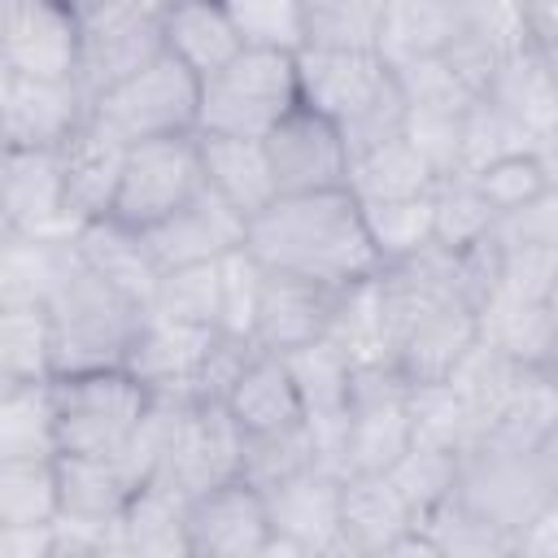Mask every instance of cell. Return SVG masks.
Listing matches in <instances>:
<instances>
[{
    "instance_id": "obj_58",
    "label": "cell",
    "mask_w": 558,
    "mask_h": 558,
    "mask_svg": "<svg viewBox=\"0 0 558 558\" xmlns=\"http://www.w3.org/2000/svg\"><path fill=\"white\" fill-rule=\"evenodd\" d=\"M545 305H549V314H554V323H558V270H554V279H549V288H545Z\"/></svg>"
},
{
    "instance_id": "obj_38",
    "label": "cell",
    "mask_w": 558,
    "mask_h": 558,
    "mask_svg": "<svg viewBox=\"0 0 558 558\" xmlns=\"http://www.w3.org/2000/svg\"><path fill=\"white\" fill-rule=\"evenodd\" d=\"M305 4V48H349L379 52L388 26V0H301Z\"/></svg>"
},
{
    "instance_id": "obj_8",
    "label": "cell",
    "mask_w": 558,
    "mask_h": 558,
    "mask_svg": "<svg viewBox=\"0 0 558 558\" xmlns=\"http://www.w3.org/2000/svg\"><path fill=\"white\" fill-rule=\"evenodd\" d=\"M414 445L410 379L392 362H366L353 371L349 410L327 445V466L340 475L388 471Z\"/></svg>"
},
{
    "instance_id": "obj_3",
    "label": "cell",
    "mask_w": 558,
    "mask_h": 558,
    "mask_svg": "<svg viewBox=\"0 0 558 558\" xmlns=\"http://www.w3.org/2000/svg\"><path fill=\"white\" fill-rule=\"evenodd\" d=\"M296 70H301V100L340 126L349 157H362L405 135L410 100L384 52L301 48Z\"/></svg>"
},
{
    "instance_id": "obj_44",
    "label": "cell",
    "mask_w": 558,
    "mask_h": 558,
    "mask_svg": "<svg viewBox=\"0 0 558 558\" xmlns=\"http://www.w3.org/2000/svg\"><path fill=\"white\" fill-rule=\"evenodd\" d=\"M362 209H366V227H371V240H375L384 266L414 257L432 244V192L397 196V201H371Z\"/></svg>"
},
{
    "instance_id": "obj_25",
    "label": "cell",
    "mask_w": 558,
    "mask_h": 558,
    "mask_svg": "<svg viewBox=\"0 0 558 558\" xmlns=\"http://www.w3.org/2000/svg\"><path fill=\"white\" fill-rule=\"evenodd\" d=\"M57 475H61V519L87 527H118L135 488L144 484L126 466V458H92V453H61Z\"/></svg>"
},
{
    "instance_id": "obj_10",
    "label": "cell",
    "mask_w": 558,
    "mask_h": 558,
    "mask_svg": "<svg viewBox=\"0 0 558 558\" xmlns=\"http://www.w3.org/2000/svg\"><path fill=\"white\" fill-rule=\"evenodd\" d=\"M205 187V161H201V135H166V140H144L126 144L113 214L118 222L148 231L166 222L174 209H183L196 192Z\"/></svg>"
},
{
    "instance_id": "obj_54",
    "label": "cell",
    "mask_w": 558,
    "mask_h": 558,
    "mask_svg": "<svg viewBox=\"0 0 558 558\" xmlns=\"http://www.w3.org/2000/svg\"><path fill=\"white\" fill-rule=\"evenodd\" d=\"M0 558H57V523H0Z\"/></svg>"
},
{
    "instance_id": "obj_60",
    "label": "cell",
    "mask_w": 558,
    "mask_h": 558,
    "mask_svg": "<svg viewBox=\"0 0 558 558\" xmlns=\"http://www.w3.org/2000/svg\"><path fill=\"white\" fill-rule=\"evenodd\" d=\"M545 57H549V65H554V78H558V48H545Z\"/></svg>"
},
{
    "instance_id": "obj_15",
    "label": "cell",
    "mask_w": 558,
    "mask_h": 558,
    "mask_svg": "<svg viewBox=\"0 0 558 558\" xmlns=\"http://www.w3.org/2000/svg\"><path fill=\"white\" fill-rule=\"evenodd\" d=\"M340 488H344V475L323 466V462H314V466L296 471L292 480L275 484L266 493V510H270V527H275L270 554H296V558L344 554Z\"/></svg>"
},
{
    "instance_id": "obj_2",
    "label": "cell",
    "mask_w": 558,
    "mask_h": 558,
    "mask_svg": "<svg viewBox=\"0 0 558 558\" xmlns=\"http://www.w3.org/2000/svg\"><path fill=\"white\" fill-rule=\"evenodd\" d=\"M244 248L266 270L301 275L327 288H349L384 270L366 209L349 187L275 196L262 214L248 218Z\"/></svg>"
},
{
    "instance_id": "obj_28",
    "label": "cell",
    "mask_w": 558,
    "mask_h": 558,
    "mask_svg": "<svg viewBox=\"0 0 558 558\" xmlns=\"http://www.w3.org/2000/svg\"><path fill=\"white\" fill-rule=\"evenodd\" d=\"M161 39L174 61H183L196 78L227 65L244 39L222 0H170L161 13Z\"/></svg>"
},
{
    "instance_id": "obj_43",
    "label": "cell",
    "mask_w": 558,
    "mask_h": 558,
    "mask_svg": "<svg viewBox=\"0 0 558 558\" xmlns=\"http://www.w3.org/2000/svg\"><path fill=\"white\" fill-rule=\"evenodd\" d=\"M148 310H153V314H166V318H174V323L218 327V323H222V279H218V262L161 270Z\"/></svg>"
},
{
    "instance_id": "obj_24",
    "label": "cell",
    "mask_w": 558,
    "mask_h": 558,
    "mask_svg": "<svg viewBox=\"0 0 558 558\" xmlns=\"http://www.w3.org/2000/svg\"><path fill=\"white\" fill-rule=\"evenodd\" d=\"M480 96L501 105L532 140H541L545 131L558 126V78H554L545 48H536L532 39H514L501 52V61Z\"/></svg>"
},
{
    "instance_id": "obj_45",
    "label": "cell",
    "mask_w": 558,
    "mask_h": 558,
    "mask_svg": "<svg viewBox=\"0 0 558 558\" xmlns=\"http://www.w3.org/2000/svg\"><path fill=\"white\" fill-rule=\"evenodd\" d=\"M536 140L488 96H471L462 113V170H484L510 153H527Z\"/></svg>"
},
{
    "instance_id": "obj_50",
    "label": "cell",
    "mask_w": 558,
    "mask_h": 558,
    "mask_svg": "<svg viewBox=\"0 0 558 558\" xmlns=\"http://www.w3.org/2000/svg\"><path fill=\"white\" fill-rule=\"evenodd\" d=\"M462 113L466 109H410L405 135L427 157V166L436 170V179L462 170Z\"/></svg>"
},
{
    "instance_id": "obj_1",
    "label": "cell",
    "mask_w": 558,
    "mask_h": 558,
    "mask_svg": "<svg viewBox=\"0 0 558 558\" xmlns=\"http://www.w3.org/2000/svg\"><path fill=\"white\" fill-rule=\"evenodd\" d=\"M388 362L410 379H445L480 340V310L462 288L458 253L427 244L379 270Z\"/></svg>"
},
{
    "instance_id": "obj_40",
    "label": "cell",
    "mask_w": 558,
    "mask_h": 558,
    "mask_svg": "<svg viewBox=\"0 0 558 558\" xmlns=\"http://www.w3.org/2000/svg\"><path fill=\"white\" fill-rule=\"evenodd\" d=\"M57 458H0V523H57Z\"/></svg>"
},
{
    "instance_id": "obj_5",
    "label": "cell",
    "mask_w": 558,
    "mask_h": 558,
    "mask_svg": "<svg viewBox=\"0 0 558 558\" xmlns=\"http://www.w3.org/2000/svg\"><path fill=\"white\" fill-rule=\"evenodd\" d=\"M301 100L296 52L240 48L227 65L201 78V135L266 140Z\"/></svg>"
},
{
    "instance_id": "obj_37",
    "label": "cell",
    "mask_w": 558,
    "mask_h": 558,
    "mask_svg": "<svg viewBox=\"0 0 558 558\" xmlns=\"http://www.w3.org/2000/svg\"><path fill=\"white\" fill-rule=\"evenodd\" d=\"M410 427H414V445H436V449H453V453H462L466 445H475L484 436L475 410L449 379L410 384Z\"/></svg>"
},
{
    "instance_id": "obj_35",
    "label": "cell",
    "mask_w": 558,
    "mask_h": 558,
    "mask_svg": "<svg viewBox=\"0 0 558 558\" xmlns=\"http://www.w3.org/2000/svg\"><path fill=\"white\" fill-rule=\"evenodd\" d=\"M436 170L427 166V157L410 144V135H397L362 157L349 161V192L371 205V201H397V196H418L432 192Z\"/></svg>"
},
{
    "instance_id": "obj_16",
    "label": "cell",
    "mask_w": 558,
    "mask_h": 558,
    "mask_svg": "<svg viewBox=\"0 0 558 558\" xmlns=\"http://www.w3.org/2000/svg\"><path fill=\"white\" fill-rule=\"evenodd\" d=\"M262 144H266V161H270L279 196L349 187V161L353 157H349L340 126L327 113L296 105Z\"/></svg>"
},
{
    "instance_id": "obj_34",
    "label": "cell",
    "mask_w": 558,
    "mask_h": 558,
    "mask_svg": "<svg viewBox=\"0 0 558 558\" xmlns=\"http://www.w3.org/2000/svg\"><path fill=\"white\" fill-rule=\"evenodd\" d=\"M501 214L471 170H453L432 183V244H440L445 253H466L471 244L488 240Z\"/></svg>"
},
{
    "instance_id": "obj_14",
    "label": "cell",
    "mask_w": 558,
    "mask_h": 558,
    "mask_svg": "<svg viewBox=\"0 0 558 558\" xmlns=\"http://www.w3.org/2000/svg\"><path fill=\"white\" fill-rule=\"evenodd\" d=\"M275 527L266 493L244 475L214 484L187 501V554L192 558H270Z\"/></svg>"
},
{
    "instance_id": "obj_49",
    "label": "cell",
    "mask_w": 558,
    "mask_h": 558,
    "mask_svg": "<svg viewBox=\"0 0 558 558\" xmlns=\"http://www.w3.org/2000/svg\"><path fill=\"white\" fill-rule=\"evenodd\" d=\"M218 279H222V323L218 327L253 340V314H257L266 266L248 248H235L218 262Z\"/></svg>"
},
{
    "instance_id": "obj_26",
    "label": "cell",
    "mask_w": 558,
    "mask_h": 558,
    "mask_svg": "<svg viewBox=\"0 0 558 558\" xmlns=\"http://www.w3.org/2000/svg\"><path fill=\"white\" fill-rule=\"evenodd\" d=\"M480 340L519 366L549 371L558 362V323L545 301L519 292H493L480 305Z\"/></svg>"
},
{
    "instance_id": "obj_32",
    "label": "cell",
    "mask_w": 558,
    "mask_h": 558,
    "mask_svg": "<svg viewBox=\"0 0 558 558\" xmlns=\"http://www.w3.org/2000/svg\"><path fill=\"white\" fill-rule=\"evenodd\" d=\"M283 357L292 366V379H296V392H301V405H305V418L314 423V432L318 436L336 432L344 410H349L357 362L327 336L296 349V353H283Z\"/></svg>"
},
{
    "instance_id": "obj_51",
    "label": "cell",
    "mask_w": 558,
    "mask_h": 558,
    "mask_svg": "<svg viewBox=\"0 0 558 558\" xmlns=\"http://www.w3.org/2000/svg\"><path fill=\"white\" fill-rule=\"evenodd\" d=\"M471 174L480 179V187H484V196L493 201L497 214H510V209L527 205L536 192L549 187L541 166H536V157H532V148L527 153H510V157H501V161H493L484 170H471Z\"/></svg>"
},
{
    "instance_id": "obj_12",
    "label": "cell",
    "mask_w": 558,
    "mask_h": 558,
    "mask_svg": "<svg viewBox=\"0 0 558 558\" xmlns=\"http://www.w3.org/2000/svg\"><path fill=\"white\" fill-rule=\"evenodd\" d=\"M0 70L78 78L83 13L65 0H0Z\"/></svg>"
},
{
    "instance_id": "obj_29",
    "label": "cell",
    "mask_w": 558,
    "mask_h": 558,
    "mask_svg": "<svg viewBox=\"0 0 558 558\" xmlns=\"http://www.w3.org/2000/svg\"><path fill=\"white\" fill-rule=\"evenodd\" d=\"M231 410V418L240 423V432H279L292 423H305V405L292 379V366L283 353H266L257 349L244 366V375L235 379V388L222 401Z\"/></svg>"
},
{
    "instance_id": "obj_30",
    "label": "cell",
    "mask_w": 558,
    "mask_h": 558,
    "mask_svg": "<svg viewBox=\"0 0 558 558\" xmlns=\"http://www.w3.org/2000/svg\"><path fill=\"white\" fill-rule=\"evenodd\" d=\"M74 244L78 253L87 257V266L96 275H105L113 288H122L126 296L153 305V292H157V279H161V266L144 240V231L118 222V218H96V222H83L74 231Z\"/></svg>"
},
{
    "instance_id": "obj_39",
    "label": "cell",
    "mask_w": 558,
    "mask_h": 558,
    "mask_svg": "<svg viewBox=\"0 0 558 558\" xmlns=\"http://www.w3.org/2000/svg\"><path fill=\"white\" fill-rule=\"evenodd\" d=\"M323 462L318 453V436H314V423H292V427H279V432H244V458H240V475L270 493L275 484L292 480L296 471Z\"/></svg>"
},
{
    "instance_id": "obj_42",
    "label": "cell",
    "mask_w": 558,
    "mask_h": 558,
    "mask_svg": "<svg viewBox=\"0 0 558 558\" xmlns=\"http://www.w3.org/2000/svg\"><path fill=\"white\" fill-rule=\"evenodd\" d=\"M418 554H514V536L449 497L418 519Z\"/></svg>"
},
{
    "instance_id": "obj_47",
    "label": "cell",
    "mask_w": 558,
    "mask_h": 558,
    "mask_svg": "<svg viewBox=\"0 0 558 558\" xmlns=\"http://www.w3.org/2000/svg\"><path fill=\"white\" fill-rule=\"evenodd\" d=\"M244 48H305V4L301 0H222Z\"/></svg>"
},
{
    "instance_id": "obj_19",
    "label": "cell",
    "mask_w": 558,
    "mask_h": 558,
    "mask_svg": "<svg viewBox=\"0 0 558 558\" xmlns=\"http://www.w3.org/2000/svg\"><path fill=\"white\" fill-rule=\"evenodd\" d=\"M0 231H9V235H74L57 148H4Z\"/></svg>"
},
{
    "instance_id": "obj_9",
    "label": "cell",
    "mask_w": 558,
    "mask_h": 558,
    "mask_svg": "<svg viewBox=\"0 0 558 558\" xmlns=\"http://www.w3.org/2000/svg\"><path fill=\"white\" fill-rule=\"evenodd\" d=\"M92 122H100L122 144L192 135L201 122V78L183 61L161 52L140 74L92 96Z\"/></svg>"
},
{
    "instance_id": "obj_55",
    "label": "cell",
    "mask_w": 558,
    "mask_h": 558,
    "mask_svg": "<svg viewBox=\"0 0 558 558\" xmlns=\"http://www.w3.org/2000/svg\"><path fill=\"white\" fill-rule=\"evenodd\" d=\"M519 31L536 48H558V0H514Z\"/></svg>"
},
{
    "instance_id": "obj_11",
    "label": "cell",
    "mask_w": 558,
    "mask_h": 558,
    "mask_svg": "<svg viewBox=\"0 0 558 558\" xmlns=\"http://www.w3.org/2000/svg\"><path fill=\"white\" fill-rule=\"evenodd\" d=\"M161 52H166V39H161L157 9H144L135 0H105L83 13L78 83L87 96H100L122 78L140 74Z\"/></svg>"
},
{
    "instance_id": "obj_22",
    "label": "cell",
    "mask_w": 558,
    "mask_h": 558,
    "mask_svg": "<svg viewBox=\"0 0 558 558\" xmlns=\"http://www.w3.org/2000/svg\"><path fill=\"white\" fill-rule=\"evenodd\" d=\"M57 153H61L65 209H70L74 231L83 222L109 218L113 196H118V179H122V161H126V144L118 135H109L100 122L87 118Z\"/></svg>"
},
{
    "instance_id": "obj_33",
    "label": "cell",
    "mask_w": 558,
    "mask_h": 558,
    "mask_svg": "<svg viewBox=\"0 0 558 558\" xmlns=\"http://www.w3.org/2000/svg\"><path fill=\"white\" fill-rule=\"evenodd\" d=\"M0 458H61L52 379L0 384Z\"/></svg>"
},
{
    "instance_id": "obj_46",
    "label": "cell",
    "mask_w": 558,
    "mask_h": 558,
    "mask_svg": "<svg viewBox=\"0 0 558 558\" xmlns=\"http://www.w3.org/2000/svg\"><path fill=\"white\" fill-rule=\"evenodd\" d=\"M388 480L401 488V497L414 506V514H432L436 506H445L453 497L458 484V453L453 449H436V445H410L392 466Z\"/></svg>"
},
{
    "instance_id": "obj_41",
    "label": "cell",
    "mask_w": 558,
    "mask_h": 558,
    "mask_svg": "<svg viewBox=\"0 0 558 558\" xmlns=\"http://www.w3.org/2000/svg\"><path fill=\"white\" fill-rule=\"evenodd\" d=\"M327 340H336L357 366H366V362H388L379 275L340 288V296H336V314H331V327H327Z\"/></svg>"
},
{
    "instance_id": "obj_57",
    "label": "cell",
    "mask_w": 558,
    "mask_h": 558,
    "mask_svg": "<svg viewBox=\"0 0 558 558\" xmlns=\"http://www.w3.org/2000/svg\"><path fill=\"white\" fill-rule=\"evenodd\" d=\"M532 157H536V166H541L545 183H549V187H558V126H554V131H545V135L532 144Z\"/></svg>"
},
{
    "instance_id": "obj_52",
    "label": "cell",
    "mask_w": 558,
    "mask_h": 558,
    "mask_svg": "<svg viewBox=\"0 0 558 558\" xmlns=\"http://www.w3.org/2000/svg\"><path fill=\"white\" fill-rule=\"evenodd\" d=\"M554 270H558V253L501 235V292H519V296L545 301V288H549Z\"/></svg>"
},
{
    "instance_id": "obj_53",
    "label": "cell",
    "mask_w": 558,
    "mask_h": 558,
    "mask_svg": "<svg viewBox=\"0 0 558 558\" xmlns=\"http://www.w3.org/2000/svg\"><path fill=\"white\" fill-rule=\"evenodd\" d=\"M497 231L506 240H519V244H536V248L558 253V187H545L527 205L501 214Z\"/></svg>"
},
{
    "instance_id": "obj_7",
    "label": "cell",
    "mask_w": 558,
    "mask_h": 558,
    "mask_svg": "<svg viewBox=\"0 0 558 558\" xmlns=\"http://www.w3.org/2000/svg\"><path fill=\"white\" fill-rule=\"evenodd\" d=\"M52 401L61 453L122 458L153 405V392L126 366H105L52 375Z\"/></svg>"
},
{
    "instance_id": "obj_36",
    "label": "cell",
    "mask_w": 558,
    "mask_h": 558,
    "mask_svg": "<svg viewBox=\"0 0 558 558\" xmlns=\"http://www.w3.org/2000/svg\"><path fill=\"white\" fill-rule=\"evenodd\" d=\"M52 323L44 305L9 301L0 305V384L52 379Z\"/></svg>"
},
{
    "instance_id": "obj_6",
    "label": "cell",
    "mask_w": 558,
    "mask_h": 558,
    "mask_svg": "<svg viewBox=\"0 0 558 558\" xmlns=\"http://www.w3.org/2000/svg\"><path fill=\"white\" fill-rule=\"evenodd\" d=\"M554 493H558V471L549 466L541 445L484 432L475 445L458 453L453 497L480 519H488L493 527L510 532L514 549H519V532L541 514V506Z\"/></svg>"
},
{
    "instance_id": "obj_23",
    "label": "cell",
    "mask_w": 558,
    "mask_h": 558,
    "mask_svg": "<svg viewBox=\"0 0 558 558\" xmlns=\"http://www.w3.org/2000/svg\"><path fill=\"white\" fill-rule=\"evenodd\" d=\"M214 331H222V327H192V323H174V318L148 310V323L126 357V371L140 384H148V392H157V397L192 401V384H196V371H201V357H205Z\"/></svg>"
},
{
    "instance_id": "obj_56",
    "label": "cell",
    "mask_w": 558,
    "mask_h": 558,
    "mask_svg": "<svg viewBox=\"0 0 558 558\" xmlns=\"http://www.w3.org/2000/svg\"><path fill=\"white\" fill-rule=\"evenodd\" d=\"M514 554H558V493L541 506V514L519 532Z\"/></svg>"
},
{
    "instance_id": "obj_17",
    "label": "cell",
    "mask_w": 558,
    "mask_h": 558,
    "mask_svg": "<svg viewBox=\"0 0 558 558\" xmlns=\"http://www.w3.org/2000/svg\"><path fill=\"white\" fill-rule=\"evenodd\" d=\"M240 458H244V432L231 418V410L218 405V401H192L179 414L174 436H170V445L161 453V466L153 475H166L187 497H196L214 484L235 480Z\"/></svg>"
},
{
    "instance_id": "obj_13",
    "label": "cell",
    "mask_w": 558,
    "mask_h": 558,
    "mask_svg": "<svg viewBox=\"0 0 558 558\" xmlns=\"http://www.w3.org/2000/svg\"><path fill=\"white\" fill-rule=\"evenodd\" d=\"M92 118L78 78H39L0 70V140L4 148H61Z\"/></svg>"
},
{
    "instance_id": "obj_31",
    "label": "cell",
    "mask_w": 558,
    "mask_h": 558,
    "mask_svg": "<svg viewBox=\"0 0 558 558\" xmlns=\"http://www.w3.org/2000/svg\"><path fill=\"white\" fill-rule=\"evenodd\" d=\"M201 135V131H196ZM201 161H205V183L244 218L262 214L279 187L266 161L262 140H240V135H201Z\"/></svg>"
},
{
    "instance_id": "obj_27",
    "label": "cell",
    "mask_w": 558,
    "mask_h": 558,
    "mask_svg": "<svg viewBox=\"0 0 558 558\" xmlns=\"http://www.w3.org/2000/svg\"><path fill=\"white\" fill-rule=\"evenodd\" d=\"M187 493L166 475H148L126 514L118 519V545L126 558H174L187 554ZM192 558V554H187Z\"/></svg>"
},
{
    "instance_id": "obj_21",
    "label": "cell",
    "mask_w": 558,
    "mask_h": 558,
    "mask_svg": "<svg viewBox=\"0 0 558 558\" xmlns=\"http://www.w3.org/2000/svg\"><path fill=\"white\" fill-rule=\"evenodd\" d=\"M336 296H340V288L266 270L257 314H253V344L266 353H296V349L323 340L331 327V314H336Z\"/></svg>"
},
{
    "instance_id": "obj_20",
    "label": "cell",
    "mask_w": 558,
    "mask_h": 558,
    "mask_svg": "<svg viewBox=\"0 0 558 558\" xmlns=\"http://www.w3.org/2000/svg\"><path fill=\"white\" fill-rule=\"evenodd\" d=\"M153 257L161 270L174 266H201V262H222L227 253L244 248L248 240V218L240 209H231L209 183L183 205L174 209L166 222L144 231Z\"/></svg>"
},
{
    "instance_id": "obj_48",
    "label": "cell",
    "mask_w": 558,
    "mask_h": 558,
    "mask_svg": "<svg viewBox=\"0 0 558 558\" xmlns=\"http://www.w3.org/2000/svg\"><path fill=\"white\" fill-rule=\"evenodd\" d=\"M392 70H397V78H401V92H405L410 109H466V100L475 96V92L453 74V65H449L440 52L392 61Z\"/></svg>"
},
{
    "instance_id": "obj_18",
    "label": "cell",
    "mask_w": 558,
    "mask_h": 558,
    "mask_svg": "<svg viewBox=\"0 0 558 558\" xmlns=\"http://www.w3.org/2000/svg\"><path fill=\"white\" fill-rule=\"evenodd\" d=\"M340 541L353 558L418 554V514L388 471H353L340 488Z\"/></svg>"
},
{
    "instance_id": "obj_4",
    "label": "cell",
    "mask_w": 558,
    "mask_h": 558,
    "mask_svg": "<svg viewBox=\"0 0 558 558\" xmlns=\"http://www.w3.org/2000/svg\"><path fill=\"white\" fill-rule=\"evenodd\" d=\"M48 323H52V362L57 375L70 371H105V366H126L144 323L148 305L113 288L105 275L87 266V257L70 253L65 270L57 275L52 292L44 296Z\"/></svg>"
},
{
    "instance_id": "obj_59",
    "label": "cell",
    "mask_w": 558,
    "mask_h": 558,
    "mask_svg": "<svg viewBox=\"0 0 558 558\" xmlns=\"http://www.w3.org/2000/svg\"><path fill=\"white\" fill-rule=\"evenodd\" d=\"M65 4H74L78 13H87V9H96V4H105V0H65Z\"/></svg>"
}]
</instances>
